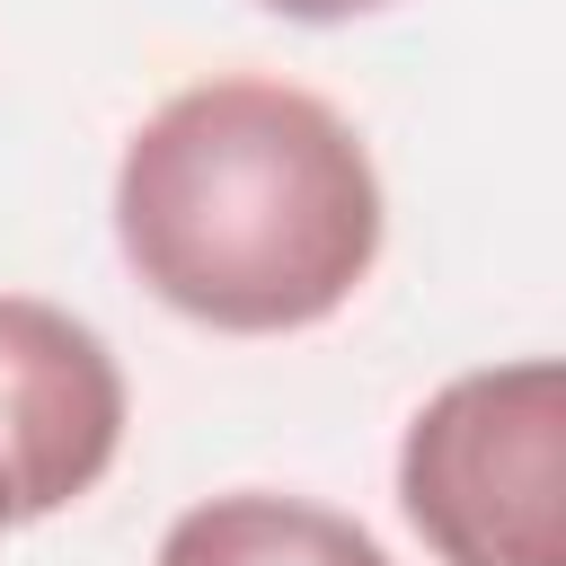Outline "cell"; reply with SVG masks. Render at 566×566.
Here are the masks:
<instances>
[{"instance_id":"cell-4","label":"cell","mask_w":566,"mask_h":566,"mask_svg":"<svg viewBox=\"0 0 566 566\" xmlns=\"http://www.w3.org/2000/svg\"><path fill=\"white\" fill-rule=\"evenodd\" d=\"M150 566H389V548L336 504L239 486V495L186 504Z\"/></svg>"},{"instance_id":"cell-3","label":"cell","mask_w":566,"mask_h":566,"mask_svg":"<svg viewBox=\"0 0 566 566\" xmlns=\"http://www.w3.org/2000/svg\"><path fill=\"white\" fill-rule=\"evenodd\" d=\"M124 451V371L106 336L35 292H0V460L18 513L44 522L80 504Z\"/></svg>"},{"instance_id":"cell-5","label":"cell","mask_w":566,"mask_h":566,"mask_svg":"<svg viewBox=\"0 0 566 566\" xmlns=\"http://www.w3.org/2000/svg\"><path fill=\"white\" fill-rule=\"evenodd\" d=\"M256 9H274V18H292V27H345V18H371V9H389V0H256Z\"/></svg>"},{"instance_id":"cell-1","label":"cell","mask_w":566,"mask_h":566,"mask_svg":"<svg viewBox=\"0 0 566 566\" xmlns=\"http://www.w3.org/2000/svg\"><path fill=\"white\" fill-rule=\"evenodd\" d=\"M115 248L177 318L292 336L363 292L380 256V168L318 88L221 71L133 124L115 159Z\"/></svg>"},{"instance_id":"cell-6","label":"cell","mask_w":566,"mask_h":566,"mask_svg":"<svg viewBox=\"0 0 566 566\" xmlns=\"http://www.w3.org/2000/svg\"><path fill=\"white\" fill-rule=\"evenodd\" d=\"M18 522H27V513H18V478H9V460H0V539H9Z\"/></svg>"},{"instance_id":"cell-2","label":"cell","mask_w":566,"mask_h":566,"mask_svg":"<svg viewBox=\"0 0 566 566\" xmlns=\"http://www.w3.org/2000/svg\"><path fill=\"white\" fill-rule=\"evenodd\" d=\"M398 513L442 566H566V371L522 354L442 380L407 416Z\"/></svg>"}]
</instances>
